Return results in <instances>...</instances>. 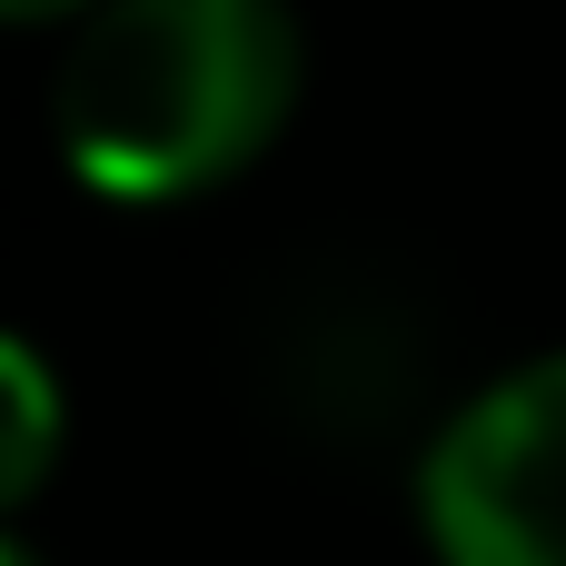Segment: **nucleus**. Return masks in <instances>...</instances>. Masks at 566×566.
Masks as SVG:
<instances>
[{
	"mask_svg": "<svg viewBox=\"0 0 566 566\" xmlns=\"http://www.w3.org/2000/svg\"><path fill=\"white\" fill-rule=\"evenodd\" d=\"M0 566H40V557H30V547H20V537H10V527H0Z\"/></svg>",
	"mask_w": 566,
	"mask_h": 566,
	"instance_id": "nucleus-5",
	"label": "nucleus"
},
{
	"mask_svg": "<svg viewBox=\"0 0 566 566\" xmlns=\"http://www.w3.org/2000/svg\"><path fill=\"white\" fill-rule=\"evenodd\" d=\"M60 438H70V398H60V368L0 328V517L30 507L60 468Z\"/></svg>",
	"mask_w": 566,
	"mask_h": 566,
	"instance_id": "nucleus-3",
	"label": "nucleus"
},
{
	"mask_svg": "<svg viewBox=\"0 0 566 566\" xmlns=\"http://www.w3.org/2000/svg\"><path fill=\"white\" fill-rule=\"evenodd\" d=\"M308 40L289 0H99L70 20L50 129L80 189L169 209L239 179L298 109Z\"/></svg>",
	"mask_w": 566,
	"mask_h": 566,
	"instance_id": "nucleus-1",
	"label": "nucleus"
},
{
	"mask_svg": "<svg viewBox=\"0 0 566 566\" xmlns=\"http://www.w3.org/2000/svg\"><path fill=\"white\" fill-rule=\"evenodd\" d=\"M438 566H566V348L488 378L418 458Z\"/></svg>",
	"mask_w": 566,
	"mask_h": 566,
	"instance_id": "nucleus-2",
	"label": "nucleus"
},
{
	"mask_svg": "<svg viewBox=\"0 0 566 566\" xmlns=\"http://www.w3.org/2000/svg\"><path fill=\"white\" fill-rule=\"evenodd\" d=\"M99 0H0V30H50V20H90Z\"/></svg>",
	"mask_w": 566,
	"mask_h": 566,
	"instance_id": "nucleus-4",
	"label": "nucleus"
}]
</instances>
